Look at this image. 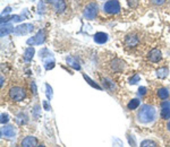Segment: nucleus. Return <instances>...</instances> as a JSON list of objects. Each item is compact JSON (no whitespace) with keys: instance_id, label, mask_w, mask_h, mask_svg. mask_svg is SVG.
Returning <instances> with one entry per match:
<instances>
[{"instance_id":"nucleus-27","label":"nucleus","mask_w":170,"mask_h":147,"mask_svg":"<svg viewBox=\"0 0 170 147\" xmlns=\"http://www.w3.org/2000/svg\"><path fill=\"white\" fill-rule=\"evenodd\" d=\"M151 1H152V4H154V5H162L166 0H151Z\"/></svg>"},{"instance_id":"nucleus-22","label":"nucleus","mask_w":170,"mask_h":147,"mask_svg":"<svg viewBox=\"0 0 170 147\" xmlns=\"http://www.w3.org/2000/svg\"><path fill=\"white\" fill-rule=\"evenodd\" d=\"M138 81H139V75H138V74H135L133 78H130L129 83H130V84H136Z\"/></svg>"},{"instance_id":"nucleus-6","label":"nucleus","mask_w":170,"mask_h":147,"mask_svg":"<svg viewBox=\"0 0 170 147\" xmlns=\"http://www.w3.org/2000/svg\"><path fill=\"white\" fill-rule=\"evenodd\" d=\"M98 13V6L93 2H91L85 7L84 9V17H86L87 19H94Z\"/></svg>"},{"instance_id":"nucleus-24","label":"nucleus","mask_w":170,"mask_h":147,"mask_svg":"<svg viewBox=\"0 0 170 147\" xmlns=\"http://www.w3.org/2000/svg\"><path fill=\"white\" fill-rule=\"evenodd\" d=\"M84 78L86 79V81H89V82H90V84L92 85V86H94V87H96V88H100V86H98L96 84H94V83L92 82V81H91V79H90V78H89L87 76H85V75H84Z\"/></svg>"},{"instance_id":"nucleus-9","label":"nucleus","mask_w":170,"mask_h":147,"mask_svg":"<svg viewBox=\"0 0 170 147\" xmlns=\"http://www.w3.org/2000/svg\"><path fill=\"white\" fill-rule=\"evenodd\" d=\"M37 139L33 136H28L22 140V146L23 147H37Z\"/></svg>"},{"instance_id":"nucleus-7","label":"nucleus","mask_w":170,"mask_h":147,"mask_svg":"<svg viewBox=\"0 0 170 147\" xmlns=\"http://www.w3.org/2000/svg\"><path fill=\"white\" fill-rule=\"evenodd\" d=\"M44 42V31H39L37 34L32 38H28L27 40V44L28 45H39Z\"/></svg>"},{"instance_id":"nucleus-4","label":"nucleus","mask_w":170,"mask_h":147,"mask_svg":"<svg viewBox=\"0 0 170 147\" xmlns=\"http://www.w3.org/2000/svg\"><path fill=\"white\" fill-rule=\"evenodd\" d=\"M107 67H108V70L110 72H120L125 67V62L122 60L118 59V58H113L108 62Z\"/></svg>"},{"instance_id":"nucleus-26","label":"nucleus","mask_w":170,"mask_h":147,"mask_svg":"<svg viewBox=\"0 0 170 147\" xmlns=\"http://www.w3.org/2000/svg\"><path fill=\"white\" fill-rule=\"evenodd\" d=\"M128 4L132 6V7H135V6H137L138 0H128Z\"/></svg>"},{"instance_id":"nucleus-30","label":"nucleus","mask_w":170,"mask_h":147,"mask_svg":"<svg viewBox=\"0 0 170 147\" xmlns=\"http://www.w3.org/2000/svg\"><path fill=\"white\" fill-rule=\"evenodd\" d=\"M43 104H44V108H45L47 110H49V106H48V104H47V102H44Z\"/></svg>"},{"instance_id":"nucleus-23","label":"nucleus","mask_w":170,"mask_h":147,"mask_svg":"<svg viewBox=\"0 0 170 147\" xmlns=\"http://www.w3.org/2000/svg\"><path fill=\"white\" fill-rule=\"evenodd\" d=\"M45 87H47V95H48V98H52V89H51V87L49 86L48 84L45 85Z\"/></svg>"},{"instance_id":"nucleus-28","label":"nucleus","mask_w":170,"mask_h":147,"mask_svg":"<svg viewBox=\"0 0 170 147\" xmlns=\"http://www.w3.org/2000/svg\"><path fill=\"white\" fill-rule=\"evenodd\" d=\"M138 93H139L141 95H144V94L146 93V88H145V87H139V88H138Z\"/></svg>"},{"instance_id":"nucleus-31","label":"nucleus","mask_w":170,"mask_h":147,"mask_svg":"<svg viewBox=\"0 0 170 147\" xmlns=\"http://www.w3.org/2000/svg\"><path fill=\"white\" fill-rule=\"evenodd\" d=\"M49 2H56V1H58V0H47Z\"/></svg>"},{"instance_id":"nucleus-11","label":"nucleus","mask_w":170,"mask_h":147,"mask_svg":"<svg viewBox=\"0 0 170 147\" xmlns=\"http://www.w3.org/2000/svg\"><path fill=\"white\" fill-rule=\"evenodd\" d=\"M149 60L151 62H159L161 60V52L158 49H153L150 51L149 53Z\"/></svg>"},{"instance_id":"nucleus-25","label":"nucleus","mask_w":170,"mask_h":147,"mask_svg":"<svg viewBox=\"0 0 170 147\" xmlns=\"http://www.w3.org/2000/svg\"><path fill=\"white\" fill-rule=\"evenodd\" d=\"M7 121H8V115L1 114V123H6Z\"/></svg>"},{"instance_id":"nucleus-2","label":"nucleus","mask_w":170,"mask_h":147,"mask_svg":"<svg viewBox=\"0 0 170 147\" xmlns=\"http://www.w3.org/2000/svg\"><path fill=\"white\" fill-rule=\"evenodd\" d=\"M8 96L14 102L23 101L26 96V88L23 86V84L13 83L8 88Z\"/></svg>"},{"instance_id":"nucleus-5","label":"nucleus","mask_w":170,"mask_h":147,"mask_svg":"<svg viewBox=\"0 0 170 147\" xmlns=\"http://www.w3.org/2000/svg\"><path fill=\"white\" fill-rule=\"evenodd\" d=\"M103 8H104V11L108 14H117L120 10V5L117 0H109L104 4Z\"/></svg>"},{"instance_id":"nucleus-12","label":"nucleus","mask_w":170,"mask_h":147,"mask_svg":"<svg viewBox=\"0 0 170 147\" xmlns=\"http://www.w3.org/2000/svg\"><path fill=\"white\" fill-rule=\"evenodd\" d=\"M94 41L99 44L106 43L107 41H108V35H107L106 33H102V32L96 33V34H94Z\"/></svg>"},{"instance_id":"nucleus-3","label":"nucleus","mask_w":170,"mask_h":147,"mask_svg":"<svg viewBox=\"0 0 170 147\" xmlns=\"http://www.w3.org/2000/svg\"><path fill=\"white\" fill-rule=\"evenodd\" d=\"M141 42H142V38L138 33H129L128 35L125 36V40H124V43H125V47L126 49H130V50H135L139 48L141 45Z\"/></svg>"},{"instance_id":"nucleus-32","label":"nucleus","mask_w":170,"mask_h":147,"mask_svg":"<svg viewBox=\"0 0 170 147\" xmlns=\"http://www.w3.org/2000/svg\"><path fill=\"white\" fill-rule=\"evenodd\" d=\"M37 147H45L44 145H40V146H37Z\"/></svg>"},{"instance_id":"nucleus-14","label":"nucleus","mask_w":170,"mask_h":147,"mask_svg":"<svg viewBox=\"0 0 170 147\" xmlns=\"http://www.w3.org/2000/svg\"><path fill=\"white\" fill-rule=\"evenodd\" d=\"M168 74H169V69L167 68V67H162V68H159L158 71H157V76L159 77L160 79H163L166 77L168 76Z\"/></svg>"},{"instance_id":"nucleus-21","label":"nucleus","mask_w":170,"mask_h":147,"mask_svg":"<svg viewBox=\"0 0 170 147\" xmlns=\"http://www.w3.org/2000/svg\"><path fill=\"white\" fill-rule=\"evenodd\" d=\"M10 32H14V30H13V27H11L10 25H8V26H2L1 27V36H4V35H6V34H8V33Z\"/></svg>"},{"instance_id":"nucleus-19","label":"nucleus","mask_w":170,"mask_h":147,"mask_svg":"<svg viewBox=\"0 0 170 147\" xmlns=\"http://www.w3.org/2000/svg\"><path fill=\"white\" fill-rule=\"evenodd\" d=\"M67 64H68V65H70L73 68H75V69H80V68H81L80 65H78V62H77V61H76L74 58H72V57L67 58Z\"/></svg>"},{"instance_id":"nucleus-18","label":"nucleus","mask_w":170,"mask_h":147,"mask_svg":"<svg viewBox=\"0 0 170 147\" xmlns=\"http://www.w3.org/2000/svg\"><path fill=\"white\" fill-rule=\"evenodd\" d=\"M138 105H139V101H138L137 98H134V100H132L129 103H128V109L129 110H135L138 108Z\"/></svg>"},{"instance_id":"nucleus-16","label":"nucleus","mask_w":170,"mask_h":147,"mask_svg":"<svg viewBox=\"0 0 170 147\" xmlns=\"http://www.w3.org/2000/svg\"><path fill=\"white\" fill-rule=\"evenodd\" d=\"M160 115H161V118H162V119H165V120L170 119V109H169V106H165V108H162Z\"/></svg>"},{"instance_id":"nucleus-17","label":"nucleus","mask_w":170,"mask_h":147,"mask_svg":"<svg viewBox=\"0 0 170 147\" xmlns=\"http://www.w3.org/2000/svg\"><path fill=\"white\" fill-rule=\"evenodd\" d=\"M66 9V2L64 0H58L57 4H56V10L59 13H63Z\"/></svg>"},{"instance_id":"nucleus-13","label":"nucleus","mask_w":170,"mask_h":147,"mask_svg":"<svg viewBox=\"0 0 170 147\" xmlns=\"http://www.w3.org/2000/svg\"><path fill=\"white\" fill-rule=\"evenodd\" d=\"M158 96L161 100H167V98H169V89L166 87H160L158 89Z\"/></svg>"},{"instance_id":"nucleus-1","label":"nucleus","mask_w":170,"mask_h":147,"mask_svg":"<svg viewBox=\"0 0 170 147\" xmlns=\"http://www.w3.org/2000/svg\"><path fill=\"white\" fill-rule=\"evenodd\" d=\"M157 117V111L153 106H151L149 104H144L141 106V109L137 112V118L138 121L142 123H150L154 121Z\"/></svg>"},{"instance_id":"nucleus-15","label":"nucleus","mask_w":170,"mask_h":147,"mask_svg":"<svg viewBox=\"0 0 170 147\" xmlns=\"http://www.w3.org/2000/svg\"><path fill=\"white\" fill-rule=\"evenodd\" d=\"M34 48L32 47H30V48H27L26 51H25V55H24V59L25 61H30V60H32L33 55H34Z\"/></svg>"},{"instance_id":"nucleus-29","label":"nucleus","mask_w":170,"mask_h":147,"mask_svg":"<svg viewBox=\"0 0 170 147\" xmlns=\"http://www.w3.org/2000/svg\"><path fill=\"white\" fill-rule=\"evenodd\" d=\"M167 128H168V130L170 131V120L168 121V123H167Z\"/></svg>"},{"instance_id":"nucleus-10","label":"nucleus","mask_w":170,"mask_h":147,"mask_svg":"<svg viewBox=\"0 0 170 147\" xmlns=\"http://www.w3.org/2000/svg\"><path fill=\"white\" fill-rule=\"evenodd\" d=\"M1 136L6 138H13L15 136V129L13 126H5L1 129Z\"/></svg>"},{"instance_id":"nucleus-8","label":"nucleus","mask_w":170,"mask_h":147,"mask_svg":"<svg viewBox=\"0 0 170 147\" xmlns=\"http://www.w3.org/2000/svg\"><path fill=\"white\" fill-rule=\"evenodd\" d=\"M31 31H33V25H31V24H23V25L17 26L14 30V34H16V35H24V34L31 32Z\"/></svg>"},{"instance_id":"nucleus-20","label":"nucleus","mask_w":170,"mask_h":147,"mask_svg":"<svg viewBox=\"0 0 170 147\" xmlns=\"http://www.w3.org/2000/svg\"><path fill=\"white\" fill-rule=\"evenodd\" d=\"M141 147H159V145L153 140H144L141 144Z\"/></svg>"}]
</instances>
